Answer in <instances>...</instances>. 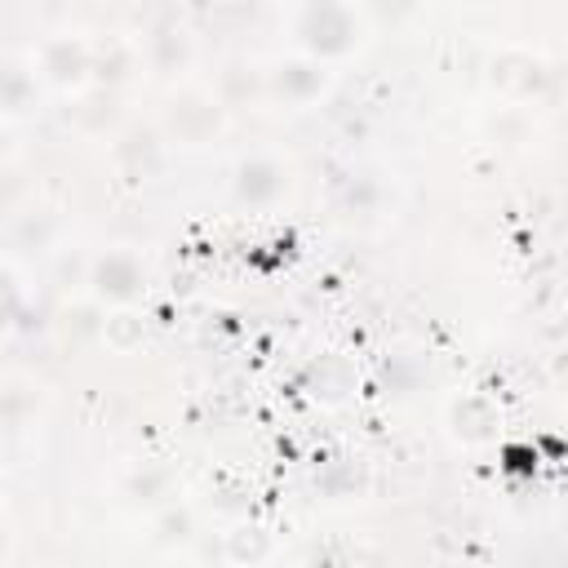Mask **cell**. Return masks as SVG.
Returning <instances> with one entry per match:
<instances>
[{"instance_id":"6da1fadb","label":"cell","mask_w":568,"mask_h":568,"mask_svg":"<svg viewBox=\"0 0 568 568\" xmlns=\"http://www.w3.org/2000/svg\"><path fill=\"white\" fill-rule=\"evenodd\" d=\"M84 284L93 293V302H111V306H129L142 288H146V266L138 253L129 248H106L84 266Z\"/></svg>"},{"instance_id":"7a4b0ae2","label":"cell","mask_w":568,"mask_h":568,"mask_svg":"<svg viewBox=\"0 0 568 568\" xmlns=\"http://www.w3.org/2000/svg\"><path fill=\"white\" fill-rule=\"evenodd\" d=\"M359 31V22H355V13L346 9V4H311V9H302V18H297V44L306 49V58H337V53H346V49H355V36Z\"/></svg>"},{"instance_id":"3957f363","label":"cell","mask_w":568,"mask_h":568,"mask_svg":"<svg viewBox=\"0 0 568 568\" xmlns=\"http://www.w3.org/2000/svg\"><path fill=\"white\" fill-rule=\"evenodd\" d=\"M164 120H169V133L178 142H204L222 129V106L200 89H182V93L169 98Z\"/></svg>"},{"instance_id":"277c9868","label":"cell","mask_w":568,"mask_h":568,"mask_svg":"<svg viewBox=\"0 0 568 568\" xmlns=\"http://www.w3.org/2000/svg\"><path fill=\"white\" fill-rule=\"evenodd\" d=\"M497 426H501V408H497V399L484 395V390H466V395H457V399L448 404V430H453L462 444H484V439L497 435Z\"/></svg>"},{"instance_id":"5b68a950","label":"cell","mask_w":568,"mask_h":568,"mask_svg":"<svg viewBox=\"0 0 568 568\" xmlns=\"http://www.w3.org/2000/svg\"><path fill=\"white\" fill-rule=\"evenodd\" d=\"M266 84H271V93H280V98H293V102H306V98H320L324 89H328V71H324V62H315V58H288V62H275L271 71H266Z\"/></svg>"},{"instance_id":"8992f818","label":"cell","mask_w":568,"mask_h":568,"mask_svg":"<svg viewBox=\"0 0 568 568\" xmlns=\"http://www.w3.org/2000/svg\"><path fill=\"white\" fill-rule=\"evenodd\" d=\"M89 62H93V49L80 40V36H53L44 49H40V71L53 80V84H80L89 75Z\"/></svg>"},{"instance_id":"52a82bcc","label":"cell","mask_w":568,"mask_h":568,"mask_svg":"<svg viewBox=\"0 0 568 568\" xmlns=\"http://www.w3.org/2000/svg\"><path fill=\"white\" fill-rule=\"evenodd\" d=\"M284 186H288L284 169H280L275 160H266V155L244 160V164L235 169V182H231V191H235L240 204H271V200L284 195Z\"/></svg>"},{"instance_id":"ba28073f","label":"cell","mask_w":568,"mask_h":568,"mask_svg":"<svg viewBox=\"0 0 568 568\" xmlns=\"http://www.w3.org/2000/svg\"><path fill=\"white\" fill-rule=\"evenodd\" d=\"M115 160L133 173V178H146L160 169V133L151 124H129L115 142Z\"/></svg>"},{"instance_id":"9c48e42d","label":"cell","mask_w":568,"mask_h":568,"mask_svg":"<svg viewBox=\"0 0 568 568\" xmlns=\"http://www.w3.org/2000/svg\"><path fill=\"white\" fill-rule=\"evenodd\" d=\"M271 546H275V537H271V528H262V524H235L231 532H222V555L231 559V564H240V568H257L266 555H271Z\"/></svg>"},{"instance_id":"30bf717a","label":"cell","mask_w":568,"mask_h":568,"mask_svg":"<svg viewBox=\"0 0 568 568\" xmlns=\"http://www.w3.org/2000/svg\"><path fill=\"white\" fill-rule=\"evenodd\" d=\"M102 337L115 351H133L146 337V320L138 311H129V306H115L111 315H102Z\"/></svg>"},{"instance_id":"8fae6325","label":"cell","mask_w":568,"mask_h":568,"mask_svg":"<svg viewBox=\"0 0 568 568\" xmlns=\"http://www.w3.org/2000/svg\"><path fill=\"white\" fill-rule=\"evenodd\" d=\"M497 470H501L506 479H532V475L541 470V457H537L532 439H506V444L497 448Z\"/></svg>"},{"instance_id":"7c38bea8","label":"cell","mask_w":568,"mask_h":568,"mask_svg":"<svg viewBox=\"0 0 568 568\" xmlns=\"http://www.w3.org/2000/svg\"><path fill=\"white\" fill-rule=\"evenodd\" d=\"M53 231H58V217H53L49 209H18V213H13V240H18V244L44 248V244L53 240Z\"/></svg>"},{"instance_id":"4fadbf2b","label":"cell","mask_w":568,"mask_h":568,"mask_svg":"<svg viewBox=\"0 0 568 568\" xmlns=\"http://www.w3.org/2000/svg\"><path fill=\"white\" fill-rule=\"evenodd\" d=\"M115 120V93L111 89H89L84 98H80V106H75V124L80 129H106Z\"/></svg>"},{"instance_id":"5bb4252c","label":"cell","mask_w":568,"mask_h":568,"mask_svg":"<svg viewBox=\"0 0 568 568\" xmlns=\"http://www.w3.org/2000/svg\"><path fill=\"white\" fill-rule=\"evenodd\" d=\"M124 493H129V501L155 506L160 497H169V470H160V466H142V470H133V475H129Z\"/></svg>"},{"instance_id":"9a60e30c","label":"cell","mask_w":568,"mask_h":568,"mask_svg":"<svg viewBox=\"0 0 568 568\" xmlns=\"http://www.w3.org/2000/svg\"><path fill=\"white\" fill-rule=\"evenodd\" d=\"M191 532H195V519H191L186 506H178V501L160 506V515H155V541H160V546H178V541H186Z\"/></svg>"},{"instance_id":"2e32d148","label":"cell","mask_w":568,"mask_h":568,"mask_svg":"<svg viewBox=\"0 0 568 568\" xmlns=\"http://www.w3.org/2000/svg\"><path fill=\"white\" fill-rule=\"evenodd\" d=\"M537 67H532V58H524V53H506L501 62H493V84H501V89H532L537 84V75H532Z\"/></svg>"},{"instance_id":"e0dca14e","label":"cell","mask_w":568,"mask_h":568,"mask_svg":"<svg viewBox=\"0 0 568 568\" xmlns=\"http://www.w3.org/2000/svg\"><path fill=\"white\" fill-rule=\"evenodd\" d=\"M31 89H36V80H31V71H22L18 62H4V67H0V106H9V111H18V106H27V98H31Z\"/></svg>"},{"instance_id":"ac0fdd59","label":"cell","mask_w":568,"mask_h":568,"mask_svg":"<svg viewBox=\"0 0 568 568\" xmlns=\"http://www.w3.org/2000/svg\"><path fill=\"white\" fill-rule=\"evenodd\" d=\"M315 488H320L324 497H351V493L359 488V470H355L351 462H328V466L315 475Z\"/></svg>"},{"instance_id":"d6986e66","label":"cell","mask_w":568,"mask_h":568,"mask_svg":"<svg viewBox=\"0 0 568 568\" xmlns=\"http://www.w3.org/2000/svg\"><path fill=\"white\" fill-rule=\"evenodd\" d=\"M31 408H36V395L27 386H18V382H4L0 386V422L4 426H22Z\"/></svg>"},{"instance_id":"ffe728a7","label":"cell","mask_w":568,"mask_h":568,"mask_svg":"<svg viewBox=\"0 0 568 568\" xmlns=\"http://www.w3.org/2000/svg\"><path fill=\"white\" fill-rule=\"evenodd\" d=\"M22 311H27L22 288H18L13 271H9V266H0V333H4V328H13V324L22 320Z\"/></svg>"},{"instance_id":"44dd1931","label":"cell","mask_w":568,"mask_h":568,"mask_svg":"<svg viewBox=\"0 0 568 568\" xmlns=\"http://www.w3.org/2000/svg\"><path fill=\"white\" fill-rule=\"evenodd\" d=\"M18 195H22L18 178L13 173H0V213H13L18 209Z\"/></svg>"},{"instance_id":"7402d4cb","label":"cell","mask_w":568,"mask_h":568,"mask_svg":"<svg viewBox=\"0 0 568 568\" xmlns=\"http://www.w3.org/2000/svg\"><path fill=\"white\" fill-rule=\"evenodd\" d=\"M4 151H9V129L0 124V160H4Z\"/></svg>"},{"instance_id":"603a6c76","label":"cell","mask_w":568,"mask_h":568,"mask_svg":"<svg viewBox=\"0 0 568 568\" xmlns=\"http://www.w3.org/2000/svg\"><path fill=\"white\" fill-rule=\"evenodd\" d=\"M0 546H4V541H0Z\"/></svg>"}]
</instances>
